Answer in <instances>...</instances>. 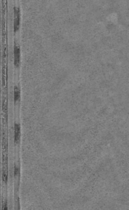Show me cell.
<instances>
[{"label": "cell", "instance_id": "277c9868", "mask_svg": "<svg viewBox=\"0 0 129 210\" xmlns=\"http://www.w3.org/2000/svg\"><path fill=\"white\" fill-rule=\"evenodd\" d=\"M20 98V91L19 88L17 86L14 87V102L17 103L19 101Z\"/></svg>", "mask_w": 129, "mask_h": 210}, {"label": "cell", "instance_id": "8992f818", "mask_svg": "<svg viewBox=\"0 0 129 210\" xmlns=\"http://www.w3.org/2000/svg\"><path fill=\"white\" fill-rule=\"evenodd\" d=\"M20 173V169L17 166V165H15L14 166V176L16 177L17 176H19Z\"/></svg>", "mask_w": 129, "mask_h": 210}, {"label": "cell", "instance_id": "ba28073f", "mask_svg": "<svg viewBox=\"0 0 129 210\" xmlns=\"http://www.w3.org/2000/svg\"><path fill=\"white\" fill-rule=\"evenodd\" d=\"M16 210H20V205H19V202H17V205L16 207Z\"/></svg>", "mask_w": 129, "mask_h": 210}, {"label": "cell", "instance_id": "6da1fadb", "mask_svg": "<svg viewBox=\"0 0 129 210\" xmlns=\"http://www.w3.org/2000/svg\"><path fill=\"white\" fill-rule=\"evenodd\" d=\"M20 27V11L19 7L14 6V31L16 33Z\"/></svg>", "mask_w": 129, "mask_h": 210}, {"label": "cell", "instance_id": "3957f363", "mask_svg": "<svg viewBox=\"0 0 129 210\" xmlns=\"http://www.w3.org/2000/svg\"><path fill=\"white\" fill-rule=\"evenodd\" d=\"M20 126L19 123H16L14 125V143L16 145H17L20 142Z\"/></svg>", "mask_w": 129, "mask_h": 210}, {"label": "cell", "instance_id": "5b68a950", "mask_svg": "<svg viewBox=\"0 0 129 210\" xmlns=\"http://www.w3.org/2000/svg\"><path fill=\"white\" fill-rule=\"evenodd\" d=\"M7 178H8V175H7V169L6 168H3L2 170V181L4 183H7Z\"/></svg>", "mask_w": 129, "mask_h": 210}, {"label": "cell", "instance_id": "7a4b0ae2", "mask_svg": "<svg viewBox=\"0 0 129 210\" xmlns=\"http://www.w3.org/2000/svg\"><path fill=\"white\" fill-rule=\"evenodd\" d=\"M14 60L15 66L18 68L20 64V49L17 44H15L14 47Z\"/></svg>", "mask_w": 129, "mask_h": 210}, {"label": "cell", "instance_id": "52a82bcc", "mask_svg": "<svg viewBox=\"0 0 129 210\" xmlns=\"http://www.w3.org/2000/svg\"><path fill=\"white\" fill-rule=\"evenodd\" d=\"M2 210H8V208H7V203L6 200H4L2 202Z\"/></svg>", "mask_w": 129, "mask_h": 210}]
</instances>
